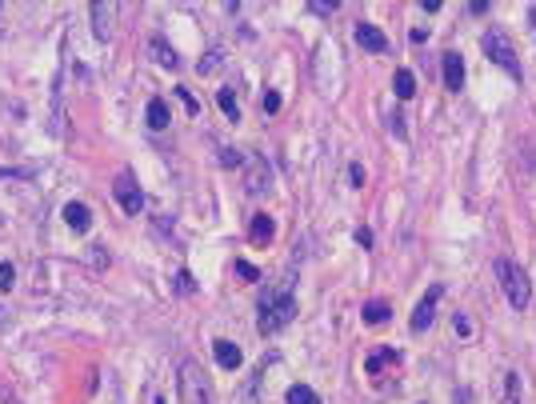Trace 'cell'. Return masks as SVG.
I'll return each mask as SVG.
<instances>
[{"label":"cell","mask_w":536,"mask_h":404,"mask_svg":"<svg viewBox=\"0 0 536 404\" xmlns=\"http://www.w3.org/2000/svg\"><path fill=\"white\" fill-rule=\"evenodd\" d=\"M297 316V300H292V288L281 284V288H272V293L260 300V321H256V333L260 336H272L281 333L284 324Z\"/></svg>","instance_id":"1"},{"label":"cell","mask_w":536,"mask_h":404,"mask_svg":"<svg viewBox=\"0 0 536 404\" xmlns=\"http://www.w3.org/2000/svg\"><path fill=\"white\" fill-rule=\"evenodd\" d=\"M176 392H181V404H216L212 384H209V377H204V368H200L197 361H181Z\"/></svg>","instance_id":"2"},{"label":"cell","mask_w":536,"mask_h":404,"mask_svg":"<svg viewBox=\"0 0 536 404\" xmlns=\"http://www.w3.org/2000/svg\"><path fill=\"white\" fill-rule=\"evenodd\" d=\"M496 280H500V288H505L508 305L524 312V308H528V296H533V288H528V277H524V268L516 265V260L500 256V260H496Z\"/></svg>","instance_id":"3"},{"label":"cell","mask_w":536,"mask_h":404,"mask_svg":"<svg viewBox=\"0 0 536 404\" xmlns=\"http://www.w3.org/2000/svg\"><path fill=\"white\" fill-rule=\"evenodd\" d=\"M480 48H484V53H488V60H493V64H500L508 76H521V56H516L512 41H508L500 28H488V32L480 36Z\"/></svg>","instance_id":"4"},{"label":"cell","mask_w":536,"mask_h":404,"mask_svg":"<svg viewBox=\"0 0 536 404\" xmlns=\"http://www.w3.org/2000/svg\"><path fill=\"white\" fill-rule=\"evenodd\" d=\"M113 196L120 200V209H125L128 216H141V209H144V196H141V188H136V176H132V172H120V176H116Z\"/></svg>","instance_id":"5"},{"label":"cell","mask_w":536,"mask_h":404,"mask_svg":"<svg viewBox=\"0 0 536 404\" xmlns=\"http://www.w3.org/2000/svg\"><path fill=\"white\" fill-rule=\"evenodd\" d=\"M268 184H272V168H268V160L265 156H248L244 160V188L253 196H260V193H268Z\"/></svg>","instance_id":"6"},{"label":"cell","mask_w":536,"mask_h":404,"mask_svg":"<svg viewBox=\"0 0 536 404\" xmlns=\"http://www.w3.org/2000/svg\"><path fill=\"white\" fill-rule=\"evenodd\" d=\"M444 296V288L440 284H432L428 288V296H424L421 305H416V312H412V333H424V328H432V321H437V300Z\"/></svg>","instance_id":"7"},{"label":"cell","mask_w":536,"mask_h":404,"mask_svg":"<svg viewBox=\"0 0 536 404\" xmlns=\"http://www.w3.org/2000/svg\"><path fill=\"white\" fill-rule=\"evenodd\" d=\"M440 64H444V88H449V92H460V88H465V60L456 53H444Z\"/></svg>","instance_id":"8"},{"label":"cell","mask_w":536,"mask_h":404,"mask_svg":"<svg viewBox=\"0 0 536 404\" xmlns=\"http://www.w3.org/2000/svg\"><path fill=\"white\" fill-rule=\"evenodd\" d=\"M356 44L365 53H388V41H384V32L376 25H356Z\"/></svg>","instance_id":"9"},{"label":"cell","mask_w":536,"mask_h":404,"mask_svg":"<svg viewBox=\"0 0 536 404\" xmlns=\"http://www.w3.org/2000/svg\"><path fill=\"white\" fill-rule=\"evenodd\" d=\"M64 224H69L72 232H88V228H92V212H88V204H80V200L64 204Z\"/></svg>","instance_id":"10"},{"label":"cell","mask_w":536,"mask_h":404,"mask_svg":"<svg viewBox=\"0 0 536 404\" xmlns=\"http://www.w3.org/2000/svg\"><path fill=\"white\" fill-rule=\"evenodd\" d=\"M92 32H97V41L113 36V4H104V0L92 4Z\"/></svg>","instance_id":"11"},{"label":"cell","mask_w":536,"mask_h":404,"mask_svg":"<svg viewBox=\"0 0 536 404\" xmlns=\"http://www.w3.org/2000/svg\"><path fill=\"white\" fill-rule=\"evenodd\" d=\"M212 356H216V364H220V368H228V372H232V368H240V361H244V352H240L232 340H216V344H212Z\"/></svg>","instance_id":"12"},{"label":"cell","mask_w":536,"mask_h":404,"mask_svg":"<svg viewBox=\"0 0 536 404\" xmlns=\"http://www.w3.org/2000/svg\"><path fill=\"white\" fill-rule=\"evenodd\" d=\"M272 232H276V224H272L268 212H256L253 221H248V240H253V244H268Z\"/></svg>","instance_id":"13"},{"label":"cell","mask_w":536,"mask_h":404,"mask_svg":"<svg viewBox=\"0 0 536 404\" xmlns=\"http://www.w3.org/2000/svg\"><path fill=\"white\" fill-rule=\"evenodd\" d=\"M396 361H400V352H396V349H376L365 361V372H368V377H376L381 368H388V364H396Z\"/></svg>","instance_id":"14"},{"label":"cell","mask_w":536,"mask_h":404,"mask_svg":"<svg viewBox=\"0 0 536 404\" xmlns=\"http://www.w3.org/2000/svg\"><path fill=\"white\" fill-rule=\"evenodd\" d=\"M148 53H153V60L160 64V69H176V64H181L176 48H169L164 41H153V44H148Z\"/></svg>","instance_id":"15"},{"label":"cell","mask_w":536,"mask_h":404,"mask_svg":"<svg viewBox=\"0 0 536 404\" xmlns=\"http://www.w3.org/2000/svg\"><path fill=\"white\" fill-rule=\"evenodd\" d=\"M393 88H396V97H400V100H412V97H416V76H412L409 69H396Z\"/></svg>","instance_id":"16"},{"label":"cell","mask_w":536,"mask_h":404,"mask_svg":"<svg viewBox=\"0 0 536 404\" xmlns=\"http://www.w3.org/2000/svg\"><path fill=\"white\" fill-rule=\"evenodd\" d=\"M172 125V116H169V104L164 100H148V128H169Z\"/></svg>","instance_id":"17"},{"label":"cell","mask_w":536,"mask_h":404,"mask_svg":"<svg viewBox=\"0 0 536 404\" xmlns=\"http://www.w3.org/2000/svg\"><path fill=\"white\" fill-rule=\"evenodd\" d=\"M360 316H365V324H384V321H388V316H393V308L384 305V300H368V305H365V312H360Z\"/></svg>","instance_id":"18"},{"label":"cell","mask_w":536,"mask_h":404,"mask_svg":"<svg viewBox=\"0 0 536 404\" xmlns=\"http://www.w3.org/2000/svg\"><path fill=\"white\" fill-rule=\"evenodd\" d=\"M284 400L288 404H320V396H316L309 384H292V389L284 392Z\"/></svg>","instance_id":"19"},{"label":"cell","mask_w":536,"mask_h":404,"mask_svg":"<svg viewBox=\"0 0 536 404\" xmlns=\"http://www.w3.org/2000/svg\"><path fill=\"white\" fill-rule=\"evenodd\" d=\"M500 404H524V400H521V377H516V372H508V377H505V389H500Z\"/></svg>","instance_id":"20"},{"label":"cell","mask_w":536,"mask_h":404,"mask_svg":"<svg viewBox=\"0 0 536 404\" xmlns=\"http://www.w3.org/2000/svg\"><path fill=\"white\" fill-rule=\"evenodd\" d=\"M216 104H220V112H225L228 120L240 116V104H237V92H232V88H220V92H216Z\"/></svg>","instance_id":"21"},{"label":"cell","mask_w":536,"mask_h":404,"mask_svg":"<svg viewBox=\"0 0 536 404\" xmlns=\"http://www.w3.org/2000/svg\"><path fill=\"white\" fill-rule=\"evenodd\" d=\"M13 284H16V268L8 260H0V293H13Z\"/></svg>","instance_id":"22"},{"label":"cell","mask_w":536,"mask_h":404,"mask_svg":"<svg viewBox=\"0 0 536 404\" xmlns=\"http://www.w3.org/2000/svg\"><path fill=\"white\" fill-rule=\"evenodd\" d=\"M197 72L200 76H212V72H220V53H209L204 60L197 64Z\"/></svg>","instance_id":"23"},{"label":"cell","mask_w":536,"mask_h":404,"mask_svg":"<svg viewBox=\"0 0 536 404\" xmlns=\"http://www.w3.org/2000/svg\"><path fill=\"white\" fill-rule=\"evenodd\" d=\"M176 293H181V296H192V293H197V280H192V272H176Z\"/></svg>","instance_id":"24"},{"label":"cell","mask_w":536,"mask_h":404,"mask_svg":"<svg viewBox=\"0 0 536 404\" xmlns=\"http://www.w3.org/2000/svg\"><path fill=\"white\" fill-rule=\"evenodd\" d=\"M237 277H244V280H260V268L248 265V260H237Z\"/></svg>","instance_id":"25"},{"label":"cell","mask_w":536,"mask_h":404,"mask_svg":"<svg viewBox=\"0 0 536 404\" xmlns=\"http://www.w3.org/2000/svg\"><path fill=\"white\" fill-rule=\"evenodd\" d=\"M260 104H265V112H268V116H272V112H281V92H272V88H268Z\"/></svg>","instance_id":"26"},{"label":"cell","mask_w":536,"mask_h":404,"mask_svg":"<svg viewBox=\"0 0 536 404\" xmlns=\"http://www.w3.org/2000/svg\"><path fill=\"white\" fill-rule=\"evenodd\" d=\"M220 165H225V168H237V165H244V156H240L237 148H225V153H220Z\"/></svg>","instance_id":"27"},{"label":"cell","mask_w":536,"mask_h":404,"mask_svg":"<svg viewBox=\"0 0 536 404\" xmlns=\"http://www.w3.org/2000/svg\"><path fill=\"white\" fill-rule=\"evenodd\" d=\"M452 328H456V336H468V333H472V324L465 321V312H456V321H452Z\"/></svg>","instance_id":"28"},{"label":"cell","mask_w":536,"mask_h":404,"mask_svg":"<svg viewBox=\"0 0 536 404\" xmlns=\"http://www.w3.org/2000/svg\"><path fill=\"white\" fill-rule=\"evenodd\" d=\"M356 244H360V249H372V232H368V228H356Z\"/></svg>","instance_id":"29"},{"label":"cell","mask_w":536,"mask_h":404,"mask_svg":"<svg viewBox=\"0 0 536 404\" xmlns=\"http://www.w3.org/2000/svg\"><path fill=\"white\" fill-rule=\"evenodd\" d=\"M176 97L184 100V109H188V112H197V100L188 97V88H176Z\"/></svg>","instance_id":"30"},{"label":"cell","mask_w":536,"mask_h":404,"mask_svg":"<svg viewBox=\"0 0 536 404\" xmlns=\"http://www.w3.org/2000/svg\"><path fill=\"white\" fill-rule=\"evenodd\" d=\"M312 13H320V16H328V13H337V0H332V4H309Z\"/></svg>","instance_id":"31"},{"label":"cell","mask_w":536,"mask_h":404,"mask_svg":"<svg viewBox=\"0 0 536 404\" xmlns=\"http://www.w3.org/2000/svg\"><path fill=\"white\" fill-rule=\"evenodd\" d=\"M348 176H353V184H365V168L353 165V168H348Z\"/></svg>","instance_id":"32"},{"label":"cell","mask_w":536,"mask_h":404,"mask_svg":"<svg viewBox=\"0 0 536 404\" xmlns=\"http://www.w3.org/2000/svg\"><path fill=\"white\" fill-rule=\"evenodd\" d=\"M0 316H4V308H0Z\"/></svg>","instance_id":"33"}]
</instances>
